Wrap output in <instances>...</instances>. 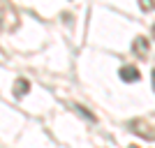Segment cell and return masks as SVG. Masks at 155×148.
<instances>
[{
    "instance_id": "7",
    "label": "cell",
    "mask_w": 155,
    "mask_h": 148,
    "mask_svg": "<svg viewBox=\"0 0 155 148\" xmlns=\"http://www.w3.org/2000/svg\"><path fill=\"white\" fill-rule=\"evenodd\" d=\"M153 90H155V70H153Z\"/></svg>"
},
{
    "instance_id": "4",
    "label": "cell",
    "mask_w": 155,
    "mask_h": 148,
    "mask_svg": "<svg viewBox=\"0 0 155 148\" xmlns=\"http://www.w3.org/2000/svg\"><path fill=\"white\" fill-rule=\"evenodd\" d=\"M28 90H30L28 79H16V84H14V95H16V97H23Z\"/></svg>"
},
{
    "instance_id": "6",
    "label": "cell",
    "mask_w": 155,
    "mask_h": 148,
    "mask_svg": "<svg viewBox=\"0 0 155 148\" xmlns=\"http://www.w3.org/2000/svg\"><path fill=\"white\" fill-rule=\"evenodd\" d=\"M139 7H141L143 12H150V9L155 7V2L153 0H139Z\"/></svg>"
},
{
    "instance_id": "1",
    "label": "cell",
    "mask_w": 155,
    "mask_h": 148,
    "mask_svg": "<svg viewBox=\"0 0 155 148\" xmlns=\"http://www.w3.org/2000/svg\"><path fill=\"white\" fill-rule=\"evenodd\" d=\"M130 130H132L134 134H139V136L155 139V130H153V125H148V123H143V120H132V123H130Z\"/></svg>"
},
{
    "instance_id": "2",
    "label": "cell",
    "mask_w": 155,
    "mask_h": 148,
    "mask_svg": "<svg viewBox=\"0 0 155 148\" xmlns=\"http://www.w3.org/2000/svg\"><path fill=\"white\" fill-rule=\"evenodd\" d=\"M120 79L127 81V84H134V81L141 79V74H139V70H137L134 65H123L120 67Z\"/></svg>"
},
{
    "instance_id": "5",
    "label": "cell",
    "mask_w": 155,
    "mask_h": 148,
    "mask_svg": "<svg viewBox=\"0 0 155 148\" xmlns=\"http://www.w3.org/2000/svg\"><path fill=\"white\" fill-rule=\"evenodd\" d=\"M72 109L77 111L79 116H84L86 120H91V123H95V116H93V113H91V111H88V109H86V107H81V104H72Z\"/></svg>"
},
{
    "instance_id": "8",
    "label": "cell",
    "mask_w": 155,
    "mask_h": 148,
    "mask_svg": "<svg viewBox=\"0 0 155 148\" xmlns=\"http://www.w3.org/2000/svg\"><path fill=\"white\" fill-rule=\"evenodd\" d=\"M153 35H155V26H153Z\"/></svg>"
},
{
    "instance_id": "3",
    "label": "cell",
    "mask_w": 155,
    "mask_h": 148,
    "mask_svg": "<svg viewBox=\"0 0 155 148\" xmlns=\"http://www.w3.org/2000/svg\"><path fill=\"white\" fill-rule=\"evenodd\" d=\"M132 51H134L139 58H146V53H148V39L146 37H137L134 44H132Z\"/></svg>"
}]
</instances>
